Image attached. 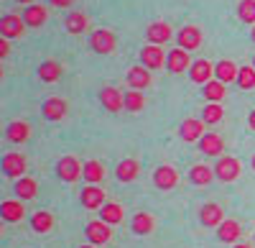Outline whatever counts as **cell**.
<instances>
[{
	"mask_svg": "<svg viewBox=\"0 0 255 248\" xmlns=\"http://www.w3.org/2000/svg\"><path fill=\"white\" fill-rule=\"evenodd\" d=\"M90 49L95 54H113L118 49V36L110 28H97L90 36Z\"/></svg>",
	"mask_w": 255,
	"mask_h": 248,
	"instance_id": "obj_1",
	"label": "cell"
},
{
	"mask_svg": "<svg viewBox=\"0 0 255 248\" xmlns=\"http://www.w3.org/2000/svg\"><path fill=\"white\" fill-rule=\"evenodd\" d=\"M82 172H84V164H79L77 156H61L56 161V177L61 182H67V184L77 182L82 177Z\"/></svg>",
	"mask_w": 255,
	"mask_h": 248,
	"instance_id": "obj_2",
	"label": "cell"
},
{
	"mask_svg": "<svg viewBox=\"0 0 255 248\" xmlns=\"http://www.w3.org/2000/svg\"><path fill=\"white\" fill-rule=\"evenodd\" d=\"M240 172H243L240 159H235V156H220L217 164H215V177H217L220 182H225V184L235 182V179L240 177Z\"/></svg>",
	"mask_w": 255,
	"mask_h": 248,
	"instance_id": "obj_3",
	"label": "cell"
},
{
	"mask_svg": "<svg viewBox=\"0 0 255 248\" xmlns=\"http://www.w3.org/2000/svg\"><path fill=\"white\" fill-rule=\"evenodd\" d=\"M28 172V161L23 154H18V151H8L3 156V174L10 177V179H20V177H26Z\"/></svg>",
	"mask_w": 255,
	"mask_h": 248,
	"instance_id": "obj_4",
	"label": "cell"
},
{
	"mask_svg": "<svg viewBox=\"0 0 255 248\" xmlns=\"http://www.w3.org/2000/svg\"><path fill=\"white\" fill-rule=\"evenodd\" d=\"M26 20H23V15H15V13H8V15H3L0 18V36L3 38H20L26 33Z\"/></svg>",
	"mask_w": 255,
	"mask_h": 248,
	"instance_id": "obj_5",
	"label": "cell"
},
{
	"mask_svg": "<svg viewBox=\"0 0 255 248\" xmlns=\"http://www.w3.org/2000/svg\"><path fill=\"white\" fill-rule=\"evenodd\" d=\"M202 28L199 26H184L179 33H176V44H179V49H184V51H194V49H199L202 46Z\"/></svg>",
	"mask_w": 255,
	"mask_h": 248,
	"instance_id": "obj_6",
	"label": "cell"
},
{
	"mask_svg": "<svg viewBox=\"0 0 255 248\" xmlns=\"http://www.w3.org/2000/svg\"><path fill=\"white\" fill-rule=\"evenodd\" d=\"M166 59H168V54H163V49L156 44H145L140 49V64L145 69H161L166 64Z\"/></svg>",
	"mask_w": 255,
	"mask_h": 248,
	"instance_id": "obj_7",
	"label": "cell"
},
{
	"mask_svg": "<svg viewBox=\"0 0 255 248\" xmlns=\"http://www.w3.org/2000/svg\"><path fill=\"white\" fill-rule=\"evenodd\" d=\"M204 126L207 123L199 118H186L179 128V136L184 138V143H199L204 138Z\"/></svg>",
	"mask_w": 255,
	"mask_h": 248,
	"instance_id": "obj_8",
	"label": "cell"
},
{
	"mask_svg": "<svg viewBox=\"0 0 255 248\" xmlns=\"http://www.w3.org/2000/svg\"><path fill=\"white\" fill-rule=\"evenodd\" d=\"M84 236L90 238V246H102V243H108V241L113 238V231H110L108 223H102V220H90L87 228H84Z\"/></svg>",
	"mask_w": 255,
	"mask_h": 248,
	"instance_id": "obj_9",
	"label": "cell"
},
{
	"mask_svg": "<svg viewBox=\"0 0 255 248\" xmlns=\"http://www.w3.org/2000/svg\"><path fill=\"white\" fill-rule=\"evenodd\" d=\"M67 110H69V105H67L64 97H46L44 105H41V115H44L46 120H51V123L61 120L64 115H67Z\"/></svg>",
	"mask_w": 255,
	"mask_h": 248,
	"instance_id": "obj_10",
	"label": "cell"
},
{
	"mask_svg": "<svg viewBox=\"0 0 255 248\" xmlns=\"http://www.w3.org/2000/svg\"><path fill=\"white\" fill-rule=\"evenodd\" d=\"M125 82H128V87H130V90H145V87H151L153 77H151V69H145L143 64H135V67L128 69Z\"/></svg>",
	"mask_w": 255,
	"mask_h": 248,
	"instance_id": "obj_11",
	"label": "cell"
},
{
	"mask_svg": "<svg viewBox=\"0 0 255 248\" xmlns=\"http://www.w3.org/2000/svg\"><path fill=\"white\" fill-rule=\"evenodd\" d=\"M199 220H202L204 228H220V225L225 223V210L217 202H207L199 210Z\"/></svg>",
	"mask_w": 255,
	"mask_h": 248,
	"instance_id": "obj_12",
	"label": "cell"
},
{
	"mask_svg": "<svg viewBox=\"0 0 255 248\" xmlns=\"http://www.w3.org/2000/svg\"><path fill=\"white\" fill-rule=\"evenodd\" d=\"M100 102H102L105 110L120 113V110L125 108V95H123L118 87H102V90H100Z\"/></svg>",
	"mask_w": 255,
	"mask_h": 248,
	"instance_id": "obj_13",
	"label": "cell"
},
{
	"mask_svg": "<svg viewBox=\"0 0 255 248\" xmlns=\"http://www.w3.org/2000/svg\"><path fill=\"white\" fill-rule=\"evenodd\" d=\"M153 184L158 190H174L176 184H179V172L174 169V167H168V164H163V167H158L156 172H153Z\"/></svg>",
	"mask_w": 255,
	"mask_h": 248,
	"instance_id": "obj_14",
	"label": "cell"
},
{
	"mask_svg": "<svg viewBox=\"0 0 255 248\" xmlns=\"http://www.w3.org/2000/svg\"><path fill=\"white\" fill-rule=\"evenodd\" d=\"M191 64H194V61L189 59V51H184V49H171V51H168L166 69L171 74H181L184 69H191Z\"/></svg>",
	"mask_w": 255,
	"mask_h": 248,
	"instance_id": "obj_15",
	"label": "cell"
},
{
	"mask_svg": "<svg viewBox=\"0 0 255 248\" xmlns=\"http://www.w3.org/2000/svg\"><path fill=\"white\" fill-rule=\"evenodd\" d=\"M79 200H82V208H87V210H102V205H105V190H100L97 184H87V187L82 190Z\"/></svg>",
	"mask_w": 255,
	"mask_h": 248,
	"instance_id": "obj_16",
	"label": "cell"
},
{
	"mask_svg": "<svg viewBox=\"0 0 255 248\" xmlns=\"http://www.w3.org/2000/svg\"><path fill=\"white\" fill-rule=\"evenodd\" d=\"M171 26L163 23V20H156V23H151L145 28V38H148V44H156V46H163L166 41H171Z\"/></svg>",
	"mask_w": 255,
	"mask_h": 248,
	"instance_id": "obj_17",
	"label": "cell"
},
{
	"mask_svg": "<svg viewBox=\"0 0 255 248\" xmlns=\"http://www.w3.org/2000/svg\"><path fill=\"white\" fill-rule=\"evenodd\" d=\"M23 20H26V26L28 28H41V26H46V20H49V8L46 5H28L23 10Z\"/></svg>",
	"mask_w": 255,
	"mask_h": 248,
	"instance_id": "obj_18",
	"label": "cell"
},
{
	"mask_svg": "<svg viewBox=\"0 0 255 248\" xmlns=\"http://www.w3.org/2000/svg\"><path fill=\"white\" fill-rule=\"evenodd\" d=\"M61 77H64V67L59 64V61L46 59V61H41V64H38V79L46 82V85H54V82H59Z\"/></svg>",
	"mask_w": 255,
	"mask_h": 248,
	"instance_id": "obj_19",
	"label": "cell"
},
{
	"mask_svg": "<svg viewBox=\"0 0 255 248\" xmlns=\"http://www.w3.org/2000/svg\"><path fill=\"white\" fill-rule=\"evenodd\" d=\"M212 74H215V64H212V61H207V59L194 61V64H191V69H189L191 82H197V85H207V82H212Z\"/></svg>",
	"mask_w": 255,
	"mask_h": 248,
	"instance_id": "obj_20",
	"label": "cell"
},
{
	"mask_svg": "<svg viewBox=\"0 0 255 248\" xmlns=\"http://www.w3.org/2000/svg\"><path fill=\"white\" fill-rule=\"evenodd\" d=\"M199 151H204L207 156H222V151H225V138H222L220 133H215V131L204 133V138L199 141Z\"/></svg>",
	"mask_w": 255,
	"mask_h": 248,
	"instance_id": "obj_21",
	"label": "cell"
},
{
	"mask_svg": "<svg viewBox=\"0 0 255 248\" xmlns=\"http://www.w3.org/2000/svg\"><path fill=\"white\" fill-rule=\"evenodd\" d=\"M138 174H140V164H138L135 159H123L118 167H115V177H118V182H123V184L135 182Z\"/></svg>",
	"mask_w": 255,
	"mask_h": 248,
	"instance_id": "obj_22",
	"label": "cell"
},
{
	"mask_svg": "<svg viewBox=\"0 0 255 248\" xmlns=\"http://www.w3.org/2000/svg\"><path fill=\"white\" fill-rule=\"evenodd\" d=\"M5 138L10 143H26L31 138V126L26 120H10L8 128H5Z\"/></svg>",
	"mask_w": 255,
	"mask_h": 248,
	"instance_id": "obj_23",
	"label": "cell"
},
{
	"mask_svg": "<svg viewBox=\"0 0 255 248\" xmlns=\"http://www.w3.org/2000/svg\"><path fill=\"white\" fill-rule=\"evenodd\" d=\"M0 215H3L5 223H20L26 218V208L20 200H5L3 205H0Z\"/></svg>",
	"mask_w": 255,
	"mask_h": 248,
	"instance_id": "obj_24",
	"label": "cell"
},
{
	"mask_svg": "<svg viewBox=\"0 0 255 248\" xmlns=\"http://www.w3.org/2000/svg\"><path fill=\"white\" fill-rule=\"evenodd\" d=\"M238 74H240V67L235 64V61L230 59H222L215 64V77L222 82V85H230V82H238Z\"/></svg>",
	"mask_w": 255,
	"mask_h": 248,
	"instance_id": "obj_25",
	"label": "cell"
},
{
	"mask_svg": "<svg viewBox=\"0 0 255 248\" xmlns=\"http://www.w3.org/2000/svg\"><path fill=\"white\" fill-rule=\"evenodd\" d=\"M64 28H67L72 36H79V33H84V31L90 28V18L84 15L82 10H72L67 15V20H64Z\"/></svg>",
	"mask_w": 255,
	"mask_h": 248,
	"instance_id": "obj_26",
	"label": "cell"
},
{
	"mask_svg": "<svg viewBox=\"0 0 255 248\" xmlns=\"http://www.w3.org/2000/svg\"><path fill=\"white\" fill-rule=\"evenodd\" d=\"M189 179H191V184H197V187H207V184L215 179V167H207V164H197V167H191Z\"/></svg>",
	"mask_w": 255,
	"mask_h": 248,
	"instance_id": "obj_27",
	"label": "cell"
},
{
	"mask_svg": "<svg viewBox=\"0 0 255 248\" xmlns=\"http://www.w3.org/2000/svg\"><path fill=\"white\" fill-rule=\"evenodd\" d=\"M130 228H133L135 236H151L153 228H156V220H153L151 213H138L133 218V223H130Z\"/></svg>",
	"mask_w": 255,
	"mask_h": 248,
	"instance_id": "obj_28",
	"label": "cell"
},
{
	"mask_svg": "<svg viewBox=\"0 0 255 248\" xmlns=\"http://www.w3.org/2000/svg\"><path fill=\"white\" fill-rule=\"evenodd\" d=\"M240 223L238 220H225L220 228H217V238L222 241V243H238V238H240Z\"/></svg>",
	"mask_w": 255,
	"mask_h": 248,
	"instance_id": "obj_29",
	"label": "cell"
},
{
	"mask_svg": "<svg viewBox=\"0 0 255 248\" xmlns=\"http://www.w3.org/2000/svg\"><path fill=\"white\" fill-rule=\"evenodd\" d=\"M123 218H125L123 205H118V202H105V205H102V213H100V220H102V223L118 225V223H123Z\"/></svg>",
	"mask_w": 255,
	"mask_h": 248,
	"instance_id": "obj_30",
	"label": "cell"
},
{
	"mask_svg": "<svg viewBox=\"0 0 255 248\" xmlns=\"http://www.w3.org/2000/svg\"><path fill=\"white\" fill-rule=\"evenodd\" d=\"M82 177L87 179L90 184H100V182L105 179V167H102V161H97V159L84 161V172H82Z\"/></svg>",
	"mask_w": 255,
	"mask_h": 248,
	"instance_id": "obj_31",
	"label": "cell"
},
{
	"mask_svg": "<svg viewBox=\"0 0 255 248\" xmlns=\"http://www.w3.org/2000/svg\"><path fill=\"white\" fill-rule=\"evenodd\" d=\"M36 192H38V184H36L33 177H20V179L15 182V195H18V200H33Z\"/></svg>",
	"mask_w": 255,
	"mask_h": 248,
	"instance_id": "obj_32",
	"label": "cell"
},
{
	"mask_svg": "<svg viewBox=\"0 0 255 248\" xmlns=\"http://www.w3.org/2000/svg\"><path fill=\"white\" fill-rule=\"evenodd\" d=\"M31 228H33L36 233H49V231L54 228V215H51L49 210H38V213H33V218H31Z\"/></svg>",
	"mask_w": 255,
	"mask_h": 248,
	"instance_id": "obj_33",
	"label": "cell"
},
{
	"mask_svg": "<svg viewBox=\"0 0 255 248\" xmlns=\"http://www.w3.org/2000/svg\"><path fill=\"white\" fill-rule=\"evenodd\" d=\"M225 118V110L220 102H207L204 110H202V120L207 123V126H217V123Z\"/></svg>",
	"mask_w": 255,
	"mask_h": 248,
	"instance_id": "obj_34",
	"label": "cell"
},
{
	"mask_svg": "<svg viewBox=\"0 0 255 248\" xmlns=\"http://www.w3.org/2000/svg\"><path fill=\"white\" fill-rule=\"evenodd\" d=\"M145 108V95L140 90H128L125 92V110L130 113H140Z\"/></svg>",
	"mask_w": 255,
	"mask_h": 248,
	"instance_id": "obj_35",
	"label": "cell"
},
{
	"mask_svg": "<svg viewBox=\"0 0 255 248\" xmlns=\"http://www.w3.org/2000/svg\"><path fill=\"white\" fill-rule=\"evenodd\" d=\"M225 85H222V82L220 79H212V82H207V85H204V97L209 100V102H222L225 100Z\"/></svg>",
	"mask_w": 255,
	"mask_h": 248,
	"instance_id": "obj_36",
	"label": "cell"
},
{
	"mask_svg": "<svg viewBox=\"0 0 255 248\" xmlns=\"http://www.w3.org/2000/svg\"><path fill=\"white\" fill-rule=\"evenodd\" d=\"M238 18L243 20V23L255 26V0H240L238 3Z\"/></svg>",
	"mask_w": 255,
	"mask_h": 248,
	"instance_id": "obj_37",
	"label": "cell"
},
{
	"mask_svg": "<svg viewBox=\"0 0 255 248\" xmlns=\"http://www.w3.org/2000/svg\"><path fill=\"white\" fill-rule=\"evenodd\" d=\"M238 85L243 90H255V67H240Z\"/></svg>",
	"mask_w": 255,
	"mask_h": 248,
	"instance_id": "obj_38",
	"label": "cell"
},
{
	"mask_svg": "<svg viewBox=\"0 0 255 248\" xmlns=\"http://www.w3.org/2000/svg\"><path fill=\"white\" fill-rule=\"evenodd\" d=\"M49 3H51L54 8H72L74 0H49Z\"/></svg>",
	"mask_w": 255,
	"mask_h": 248,
	"instance_id": "obj_39",
	"label": "cell"
},
{
	"mask_svg": "<svg viewBox=\"0 0 255 248\" xmlns=\"http://www.w3.org/2000/svg\"><path fill=\"white\" fill-rule=\"evenodd\" d=\"M8 54H10V46H8V38H0V56L5 59Z\"/></svg>",
	"mask_w": 255,
	"mask_h": 248,
	"instance_id": "obj_40",
	"label": "cell"
},
{
	"mask_svg": "<svg viewBox=\"0 0 255 248\" xmlns=\"http://www.w3.org/2000/svg\"><path fill=\"white\" fill-rule=\"evenodd\" d=\"M248 126H250V131H255V108H253L250 115H248Z\"/></svg>",
	"mask_w": 255,
	"mask_h": 248,
	"instance_id": "obj_41",
	"label": "cell"
},
{
	"mask_svg": "<svg viewBox=\"0 0 255 248\" xmlns=\"http://www.w3.org/2000/svg\"><path fill=\"white\" fill-rule=\"evenodd\" d=\"M235 248H253L250 243H235Z\"/></svg>",
	"mask_w": 255,
	"mask_h": 248,
	"instance_id": "obj_42",
	"label": "cell"
},
{
	"mask_svg": "<svg viewBox=\"0 0 255 248\" xmlns=\"http://www.w3.org/2000/svg\"><path fill=\"white\" fill-rule=\"evenodd\" d=\"M18 3H23V5H33V0H18Z\"/></svg>",
	"mask_w": 255,
	"mask_h": 248,
	"instance_id": "obj_43",
	"label": "cell"
},
{
	"mask_svg": "<svg viewBox=\"0 0 255 248\" xmlns=\"http://www.w3.org/2000/svg\"><path fill=\"white\" fill-rule=\"evenodd\" d=\"M250 38H253V44H255V26H253V31H250Z\"/></svg>",
	"mask_w": 255,
	"mask_h": 248,
	"instance_id": "obj_44",
	"label": "cell"
},
{
	"mask_svg": "<svg viewBox=\"0 0 255 248\" xmlns=\"http://www.w3.org/2000/svg\"><path fill=\"white\" fill-rule=\"evenodd\" d=\"M250 167H253V172H255V156H253V161H250Z\"/></svg>",
	"mask_w": 255,
	"mask_h": 248,
	"instance_id": "obj_45",
	"label": "cell"
},
{
	"mask_svg": "<svg viewBox=\"0 0 255 248\" xmlns=\"http://www.w3.org/2000/svg\"><path fill=\"white\" fill-rule=\"evenodd\" d=\"M79 248H97V246H79Z\"/></svg>",
	"mask_w": 255,
	"mask_h": 248,
	"instance_id": "obj_46",
	"label": "cell"
},
{
	"mask_svg": "<svg viewBox=\"0 0 255 248\" xmlns=\"http://www.w3.org/2000/svg\"><path fill=\"white\" fill-rule=\"evenodd\" d=\"M253 67H255V56H253Z\"/></svg>",
	"mask_w": 255,
	"mask_h": 248,
	"instance_id": "obj_47",
	"label": "cell"
}]
</instances>
